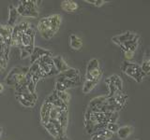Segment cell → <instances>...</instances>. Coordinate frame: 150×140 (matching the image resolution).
I'll use <instances>...</instances> for the list:
<instances>
[{
	"instance_id": "obj_1",
	"label": "cell",
	"mask_w": 150,
	"mask_h": 140,
	"mask_svg": "<svg viewBox=\"0 0 150 140\" xmlns=\"http://www.w3.org/2000/svg\"><path fill=\"white\" fill-rule=\"evenodd\" d=\"M62 23V16L53 14L41 18L38 22L36 29L44 39H51L60 29Z\"/></svg>"
},
{
	"instance_id": "obj_2",
	"label": "cell",
	"mask_w": 150,
	"mask_h": 140,
	"mask_svg": "<svg viewBox=\"0 0 150 140\" xmlns=\"http://www.w3.org/2000/svg\"><path fill=\"white\" fill-rule=\"evenodd\" d=\"M36 27L30 23L26 30L22 36L21 45L19 49L21 50V57L25 59L32 53L33 49L35 48V36H36Z\"/></svg>"
},
{
	"instance_id": "obj_3",
	"label": "cell",
	"mask_w": 150,
	"mask_h": 140,
	"mask_svg": "<svg viewBox=\"0 0 150 140\" xmlns=\"http://www.w3.org/2000/svg\"><path fill=\"white\" fill-rule=\"evenodd\" d=\"M56 81H59L62 83L67 90L70 88L79 86V85H81V83H82L81 72H80V70L77 68L69 67L67 71L58 74Z\"/></svg>"
},
{
	"instance_id": "obj_4",
	"label": "cell",
	"mask_w": 150,
	"mask_h": 140,
	"mask_svg": "<svg viewBox=\"0 0 150 140\" xmlns=\"http://www.w3.org/2000/svg\"><path fill=\"white\" fill-rule=\"evenodd\" d=\"M120 69L125 75H127L128 77L132 78L133 80H135L138 83L142 82L145 78V77H146L138 64L129 62V61H124V62L121 64Z\"/></svg>"
},
{
	"instance_id": "obj_5",
	"label": "cell",
	"mask_w": 150,
	"mask_h": 140,
	"mask_svg": "<svg viewBox=\"0 0 150 140\" xmlns=\"http://www.w3.org/2000/svg\"><path fill=\"white\" fill-rule=\"evenodd\" d=\"M38 1L34 0H22L19 1L16 7L19 16L25 18H37L39 16Z\"/></svg>"
},
{
	"instance_id": "obj_6",
	"label": "cell",
	"mask_w": 150,
	"mask_h": 140,
	"mask_svg": "<svg viewBox=\"0 0 150 140\" xmlns=\"http://www.w3.org/2000/svg\"><path fill=\"white\" fill-rule=\"evenodd\" d=\"M53 56H43V57L37 60L36 62L39 65V69H38V74L40 77V78H49L58 75V72L54 65L53 60H52Z\"/></svg>"
},
{
	"instance_id": "obj_7",
	"label": "cell",
	"mask_w": 150,
	"mask_h": 140,
	"mask_svg": "<svg viewBox=\"0 0 150 140\" xmlns=\"http://www.w3.org/2000/svg\"><path fill=\"white\" fill-rule=\"evenodd\" d=\"M103 71L100 66V60L93 58L88 62L86 71V80H94L100 82L102 78Z\"/></svg>"
},
{
	"instance_id": "obj_8",
	"label": "cell",
	"mask_w": 150,
	"mask_h": 140,
	"mask_svg": "<svg viewBox=\"0 0 150 140\" xmlns=\"http://www.w3.org/2000/svg\"><path fill=\"white\" fill-rule=\"evenodd\" d=\"M105 84L108 87L109 93L107 97H111L115 94L117 91L122 92L123 91V81L118 75H112L105 79Z\"/></svg>"
},
{
	"instance_id": "obj_9",
	"label": "cell",
	"mask_w": 150,
	"mask_h": 140,
	"mask_svg": "<svg viewBox=\"0 0 150 140\" xmlns=\"http://www.w3.org/2000/svg\"><path fill=\"white\" fill-rule=\"evenodd\" d=\"M15 96L17 98L18 102L20 104L27 107V108H32L34 107L37 104V100H38V95L37 94H33V93L29 92L27 90L23 91L22 92L15 93Z\"/></svg>"
},
{
	"instance_id": "obj_10",
	"label": "cell",
	"mask_w": 150,
	"mask_h": 140,
	"mask_svg": "<svg viewBox=\"0 0 150 140\" xmlns=\"http://www.w3.org/2000/svg\"><path fill=\"white\" fill-rule=\"evenodd\" d=\"M139 44H140V36L137 35L134 38L121 44L119 47L123 52H133L134 53L135 50L138 49Z\"/></svg>"
},
{
	"instance_id": "obj_11",
	"label": "cell",
	"mask_w": 150,
	"mask_h": 140,
	"mask_svg": "<svg viewBox=\"0 0 150 140\" xmlns=\"http://www.w3.org/2000/svg\"><path fill=\"white\" fill-rule=\"evenodd\" d=\"M52 107H53V105L45 99V101L43 102V104H42L40 107V123L42 125L46 124L49 121Z\"/></svg>"
},
{
	"instance_id": "obj_12",
	"label": "cell",
	"mask_w": 150,
	"mask_h": 140,
	"mask_svg": "<svg viewBox=\"0 0 150 140\" xmlns=\"http://www.w3.org/2000/svg\"><path fill=\"white\" fill-rule=\"evenodd\" d=\"M43 56H53V53H52V51L45 50L43 48H41V47H35L33 49L32 53L30 54V64H32L37 60L43 57Z\"/></svg>"
},
{
	"instance_id": "obj_13",
	"label": "cell",
	"mask_w": 150,
	"mask_h": 140,
	"mask_svg": "<svg viewBox=\"0 0 150 140\" xmlns=\"http://www.w3.org/2000/svg\"><path fill=\"white\" fill-rule=\"evenodd\" d=\"M52 60H53L54 65L56 69V71L58 72V74L67 71V70L70 67L67 64V62L65 61V59L63 58V56H61V55L53 56V57H52Z\"/></svg>"
},
{
	"instance_id": "obj_14",
	"label": "cell",
	"mask_w": 150,
	"mask_h": 140,
	"mask_svg": "<svg viewBox=\"0 0 150 140\" xmlns=\"http://www.w3.org/2000/svg\"><path fill=\"white\" fill-rule=\"evenodd\" d=\"M138 34H136L134 32H131V31H127L123 34H120L118 36H115L114 37H112V41L114 42L115 44L120 46L121 44L125 43V42L129 41L130 39L134 38V37L137 36Z\"/></svg>"
},
{
	"instance_id": "obj_15",
	"label": "cell",
	"mask_w": 150,
	"mask_h": 140,
	"mask_svg": "<svg viewBox=\"0 0 150 140\" xmlns=\"http://www.w3.org/2000/svg\"><path fill=\"white\" fill-rule=\"evenodd\" d=\"M11 35H12V27L0 24V37L4 40L5 44L8 47H9V48L11 46Z\"/></svg>"
},
{
	"instance_id": "obj_16",
	"label": "cell",
	"mask_w": 150,
	"mask_h": 140,
	"mask_svg": "<svg viewBox=\"0 0 150 140\" xmlns=\"http://www.w3.org/2000/svg\"><path fill=\"white\" fill-rule=\"evenodd\" d=\"M55 120L58 121V123L60 124L61 128L63 129L64 132H67L68 128V123H69V112L68 108H62L60 109L58 112L57 118Z\"/></svg>"
},
{
	"instance_id": "obj_17",
	"label": "cell",
	"mask_w": 150,
	"mask_h": 140,
	"mask_svg": "<svg viewBox=\"0 0 150 140\" xmlns=\"http://www.w3.org/2000/svg\"><path fill=\"white\" fill-rule=\"evenodd\" d=\"M106 102H107V95H100V96L95 97L89 102L87 108L91 112H94L98 107H100L103 104H105Z\"/></svg>"
},
{
	"instance_id": "obj_18",
	"label": "cell",
	"mask_w": 150,
	"mask_h": 140,
	"mask_svg": "<svg viewBox=\"0 0 150 140\" xmlns=\"http://www.w3.org/2000/svg\"><path fill=\"white\" fill-rule=\"evenodd\" d=\"M112 136H114V134L110 133L109 131H107L106 129H104L92 133L89 140H109Z\"/></svg>"
},
{
	"instance_id": "obj_19",
	"label": "cell",
	"mask_w": 150,
	"mask_h": 140,
	"mask_svg": "<svg viewBox=\"0 0 150 140\" xmlns=\"http://www.w3.org/2000/svg\"><path fill=\"white\" fill-rule=\"evenodd\" d=\"M60 6L64 11L69 12V13L75 12L79 8L78 3L76 1H73V0H63V1L61 2Z\"/></svg>"
},
{
	"instance_id": "obj_20",
	"label": "cell",
	"mask_w": 150,
	"mask_h": 140,
	"mask_svg": "<svg viewBox=\"0 0 150 140\" xmlns=\"http://www.w3.org/2000/svg\"><path fill=\"white\" fill-rule=\"evenodd\" d=\"M69 47L73 50H80L83 47V39L75 34H71L69 37Z\"/></svg>"
},
{
	"instance_id": "obj_21",
	"label": "cell",
	"mask_w": 150,
	"mask_h": 140,
	"mask_svg": "<svg viewBox=\"0 0 150 140\" xmlns=\"http://www.w3.org/2000/svg\"><path fill=\"white\" fill-rule=\"evenodd\" d=\"M18 12H17V9L16 7L14 5H9L8 7V26L9 27H14L15 26V23L16 21L18 19Z\"/></svg>"
},
{
	"instance_id": "obj_22",
	"label": "cell",
	"mask_w": 150,
	"mask_h": 140,
	"mask_svg": "<svg viewBox=\"0 0 150 140\" xmlns=\"http://www.w3.org/2000/svg\"><path fill=\"white\" fill-rule=\"evenodd\" d=\"M133 130L134 129L131 125H124V126L119 127L116 134L121 140H125L129 136H130V134L133 133Z\"/></svg>"
},
{
	"instance_id": "obj_23",
	"label": "cell",
	"mask_w": 150,
	"mask_h": 140,
	"mask_svg": "<svg viewBox=\"0 0 150 140\" xmlns=\"http://www.w3.org/2000/svg\"><path fill=\"white\" fill-rule=\"evenodd\" d=\"M98 81H94V80H84L83 84V88H82V92L84 94H87L89 93L91 91L94 90V88H95L97 85H98Z\"/></svg>"
},
{
	"instance_id": "obj_24",
	"label": "cell",
	"mask_w": 150,
	"mask_h": 140,
	"mask_svg": "<svg viewBox=\"0 0 150 140\" xmlns=\"http://www.w3.org/2000/svg\"><path fill=\"white\" fill-rule=\"evenodd\" d=\"M43 127L48 131V133L53 136L54 139L55 138H57V137H59V134H58V131H57V129H56V127L52 123H50V121H48L46 124H44L43 125Z\"/></svg>"
},
{
	"instance_id": "obj_25",
	"label": "cell",
	"mask_w": 150,
	"mask_h": 140,
	"mask_svg": "<svg viewBox=\"0 0 150 140\" xmlns=\"http://www.w3.org/2000/svg\"><path fill=\"white\" fill-rule=\"evenodd\" d=\"M55 93H56V95L58 96L59 99L62 101L65 105L69 106V103L70 101V94L68 92V91H65V92H55Z\"/></svg>"
},
{
	"instance_id": "obj_26",
	"label": "cell",
	"mask_w": 150,
	"mask_h": 140,
	"mask_svg": "<svg viewBox=\"0 0 150 140\" xmlns=\"http://www.w3.org/2000/svg\"><path fill=\"white\" fill-rule=\"evenodd\" d=\"M141 68H142L143 72L144 73L145 76H148L149 73H150V61H149V58L146 57L143 60L142 62V64L140 65Z\"/></svg>"
},
{
	"instance_id": "obj_27",
	"label": "cell",
	"mask_w": 150,
	"mask_h": 140,
	"mask_svg": "<svg viewBox=\"0 0 150 140\" xmlns=\"http://www.w3.org/2000/svg\"><path fill=\"white\" fill-rule=\"evenodd\" d=\"M119 127H120V126L116 123H107V125H106V130L109 131V132L112 133V134H115L117 133V131H118Z\"/></svg>"
},
{
	"instance_id": "obj_28",
	"label": "cell",
	"mask_w": 150,
	"mask_h": 140,
	"mask_svg": "<svg viewBox=\"0 0 150 140\" xmlns=\"http://www.w3.org/2000/svg\"><path fill=\"white\" fill-rule=\"evenodd\" d=\"M84 2L90 4V5H92V6H94V7L100 8V7L103 6V5L108 3L109 1H105V0H84Z\"/></svg>"
},
{
	"instance_id": "obj_29",
	"label": "cell",
	"mask_w": 150,
	"mask_h": 140,
	"mask_svg": "<svg viewBox=\"0 0 150 140\" xmlns=\"http://www.w3.org/2000/svg\"><path fill=\"white\" fill-rule=\"evenodd\" d=\"M54 91H55V92H65V91H67V89H66V87H65L61 82H59V81H55Z\"/></svg>"
},
{
	"instance_id": "obj_30",
	"label": "cell",
	"mask_w": 150,
	"mask_h": 140,
	"mask_svg": "<svg viewBox=\"0 0 150 140\" xmlns=\"http://www.w3.org/2000/svg\"><path fill=\"white\" fill-rule=\"evenodd\" d=\"M7 64H8V61L4 60L2 58H0V73H2L3 71L6 70Z\"/></svg>"
},
{
	"instance_id": "obj_31",
	"label": "cell",
	"mask_w": 150,
	"mask_h": 140,
	"mask_svg": "<svg viewBox=\"0 0 150 140\" xmlns=\"http://www.w3.org/2000/svg\"><path fill=\"white\" fill-rule=\"evenodd\" d=\"M54 140H70V139L67 136V134H66V135H63V136H59L57 138H55Z\"/></svg>"
},
{
	"instance_id": "obj_32",
	"label": "cell",
	"mask_w": 150,
	"mask_h": 140,
	"mask_svg": "<svg viewBox=\"0 0 150 140\" xmlns=\"http://www.w3.org/2000/svg\"><path fill=\"white\" fill-rule=\"evenodd\" d=\"M5 90V86H4V84L0 82V93H2Z\"/></svg>"
}]
</instances>
